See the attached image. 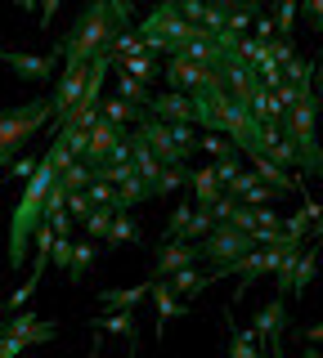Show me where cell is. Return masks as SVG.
<instances>
[{
  "label": "cell",
  "mask_w": 323,
  "mask_h": 358,
  "mask_svg": "<svg viewBox=\"0 0 323 358\" xmlns=\"http://www.w3.org/2000/svg\"><path fill=\"white\" fill-rule=\"evenodd\" d=\"M139 300H153V282L126 287V291H104V296H99V305H104V309H135Z\"/></svg>",
  "instance_id": "obj_18"
},
{
  "label": "cell",
  "mask_w": 323,
  "mask_h": 358,
  "mask_svg": "<svg viewBox=\"0 0 323 358\" xmlns=\"http://www.w3.org/2000/svg\"><path fill=\"white\" fill-rule=\"evenodd\" d=\"M180 18L193 22V27H202V22H207V5H198V0H184V5H180Z\"/></svg>",
  "instance_id": "obj_44"
},
{
  "label": "cell",
  "mask_w": 323,
  "mask_h": 358,
  "mask_svg": "<svg viewBox=\"0 0 323 358\" xmlns=\"http://www.w3.org/2000/svg\"><path fill=\"white\" fill-rule=\"evenodd\" d=\"M198 246H202V260H207V264H216V268L238 264V260H247L252 251H261V246L252 242V233L233 229V224H220V229L211 233L207 242H198Z\"/></svg>",
  "instance_id": "obj_6"
},
{
  "label": "cell",
  "mask_w": 323,
  "mask_h": 358,
  "mask_svg": "<svg viewBox=\"0 0 323 358\" xmlns=\"http://www.w3.org/2000/svg\"><path fill=\"white\" fill-rule=\"evenodd\" d=\"M144 117H149V112H144V108H135V103H126V99H104V121H113V126L117 130H126L130 126V121H135V126H139V121Z\"/></svg>",
  "instance_id": "obj_20"
},
{
  "label": "cell",
  "mask_w": 323,
  "mask_h": 358,
  "mask_svg": "<svg viewBox=\"0 0 323 358\" xmlns=\"http://www.w3.org/2000/svg\"><path fill=\"white\" fill-rule=\"evenodd\" d=\"M220 278V268H211V273H198V268H184V273L171 278V291L175 296H198V291H207L211 282Z\"/></svg>",
  "instance_id": "obj_22"
},
{
  "label": "cell",
  "mask_w": 323,
  "mask_h": 358,
  "mask_svg": "<svg viewBox=\"0 0 323 358\" xmlns=\"http://www.w3.org/2000/svg\"><path fill=\"white\" fill-rule=\"evenodd\" d=\"M270 59H274L278 67H287V63H296V59H301V54L292 50V41H283V36H278V41L270 45Z\"/></svg>",
  "instance_id": "obj_41"
},
{
  "label": "cell",
  "mask_w": 323,
  "mask_h": 358,
  "mask_svg": "<svg viewBox=\"0 0 323 358\" xmlns=\"http://www.w3.org/2000/svg\"><path fill=\"white\" fill-rule=\"evenodd\" d=\"M198 148H207L211 157H216V162H225V157L242 152V148H238V143H233V139H225V134H202V143H198Z\"/></svg>",
  "instance_id": "obj_33"
},
{
  "label": "cell",
  "mask_w": 323,
  "mask_h": 358,
  "mask_svg": "<svg viewBox=\"0 0 323 358\" xmlns=\"http://www.w3.org/2000/svg\"><path fill=\"white\" fill-rule=\"evenodd\" d=\"M68 215H72V220H81V224L90 220V215H95V201H90V193H68Z\"/></svg>",
  "instance_id": "obj_38"
},
{
  "label": "cell",
  "mask_w": 323,
  "mask_h": 358,
  "mask_svg": "<svg viewBox=\"0 0 323 358\" xmlns=\"http://www.w3.org/2000/svg\"><path fill=\"white\" fill-rule=\"evenodd\" d=\"M305 358H323V350H315V345H305Z\"/></svg>",
  "instance_id": "obj_50"
},
{
  "label": "cell",
  "mask_w": 323,
  "mask_h": 358,
  "mask_svg": "<svg viewBox=\"0 0 323 358\" xmlns=\"http://www.w3.org/2000/svg\"><path fill=\"white\" fill-rule=\"evenodd\" d=\"M171 134H175V143H180V148L193 152V126H171Z\"/></svg>",
  "instance_id": "obj_46"
},
{
  "label": "cell",
  "mask_w": 323,
  "mask_h": 358,
  "mask_svg": "<svg viewBox=\"0 0 323 358\" xmlns=\"http://www.w3.org/2000/svg\"><path fill=\"white\" fill-rule=\"evenodd\" d=\"M238 206H242V201H238V197H233V193H225V197H220V201H216V206H211V215H216L220 224H229L233 215H238Z\"/></svg>",
  "instance_id": "obj_40"
},
{
  "label": "cell",
  "mask_w": 323,
  "mask_h": 358,
  "mask_svg": "<svg viewBox=\"0 0 323 358\" xmlns=\"http://www.w3.org/2000/svg\"><path fill=\"white\" fill-rule=\"evenodd\" d=\"M310 238H315V246H323V224H319V229H315V233H310Z\"/></svg>",
  "instance_id": "obj_51"
},
{
  "label": "cell",
  "mask_w": 323,
  "mask_h": 358,
  "mask_svg": "<svg viewBox=\"0 0 323 358\" xmlns=\"http://www.w3.org/2000/svg\"><path fill=\"white\" fill-rule=\"evenodd\" d=\"M59 179H63V171L50 162V157H41V171L23 184L18 206H14V215H9V268H18L27 260L32 238L46 229V201H50V193H54Z\"/></svg>",
  "instance_id": "obj_2"
},
{
  "label": "cell",
  "mask_w": 323,
  "mask_h": 358,
  "mask_svg": "<svg viewBox=\"0 0 323 358\" xmlns=\"http://www.w3.org/2000/svg\"><path fill=\"white\" fill-rule=\"evenodd\" d=\"M315 67H319V72H315V81H319V94H323V54L315 59Z\"/></svg>",
  "instance_id": "obj_49"
},
{
  "label": "cell",
  "mask_w": 323,
  "mask_h": 358,
  "mask_svg": "<svg viewBox=\"0 0 323 358\" xmlns=\"http://www.w3.org/2000/svg\"><path fill=\"white\" fill-rule=\"evenodd\" d=\"M184 184H193V171H188V166H171V171L162 175V184L153 188V197H171L175 188H184Z\"/></svg>",
  "instance_id": "obj_29"
},
{
  "label": "cell",
  "mask_w": 323,
  "mask_h": 358,
  "mask_svg": "<svg viewBox=\"0 0 323 358\" xmlns=\"http://www.w3.org/2000/svg\"><path fill=\"white\" fill-rule=\"evenodd\" d=\"M256 184H261V175H256V171H242V175H238V179L229 184V193H233V197H247Z\"/></svg>",
  "instance_id": "obj_42"
},
{
  "label": "cell",
  "mask_w": 323,
  "mask_h": 358,
  "mask_svg": "<svg viewBox=\"0 0 323 358\" xmlns=\"http://www.w3.org/2000/svg\"><path fill=\"white\" fill-rule=\"evenodd\" d=\"M202 264V246L198 242H162L158 246V260H153V282H171L175 273Z\"/></svg>",
  "instance_id": "obj_7"
},
{
  "label": "cell",
  "mask_w": 323,
  "mask_h": 358,
  "mask_svg": "<svg viewBox=\"0 0 323 358\" xmlns=\"http://www.w3.org/2000/svg\"><path fill=\"white\" fill-rule=\"evenodd\" d=\"M238 59H242V63H252V67H261L265 59H270V45L256 41V36H242V41H238Z\"/></svg>",
  "instance_id": "obj_30"
},
{
  "label": "cell",
  "mask_w": 323,
  "mask_h": 358,
  "mask_svg": "<svg viewBox=\"0 0 323 358\" xmlns=\"http://www.w3.org/2000/svg\"><path fill=\"white\" fill-rule=\"evenodd\" d=\"M72 251H76V242H72V238H54V246H50L54 268H72Z\"/></svg>",
  "instance_id": "obj_37"
},
{
  "label": "cell",
  "mask_w": 323,
  "mask_h": 358,
  "mask_svg": "<svg viewBox=\"0 0 323 358\" xmlns=\"http://www.w3.org/2000/svg\"><path fill=\"white\" fill-rule=\"evenodd\" d=\"M54 9H59V0H46V9H41V27H46V22L54 18Z\"/></svg>",
  "instance_id": "obj_48"
},
{
  "label": "cell",
  "mask_w": 323,
  "mask_h": 358,
  "mask_svg": "<svg viewBox=\"0 0 323 358\" xmlns=\"http://www.w3.org/2000/svg\"><path fill=\"white\" fill-rule=\"evenodd\" d=\"M315 273H319V246L310 242V246H305V255H301V264H296V282H292V296H305V287L315 282Z\"/></svg>",
  "instance_id": "obj_24"
},
{
  "label": "cell",
  "mask_w": 323,
  "mask_h": 358,
  "mask_svg": "<svg viewBox=\"0 0 323 358\" xmlns=\"http://www.w3.org/2000/svg\"><path fill=\"white\" fill-rule=\"evenodd\" d=\"M117 72H126V76H135V81L149 85L153 76H158V54H139V59H126V63H117Z\"/></svg>",
  "instance_id": "obj_27"
},
{
  "label": "cell",
  "mask_w": 323,
  "mask_h": 358,
  "mask_svg": "<svg viewBox=\"0 0 323 358\" xmlns=\"http://www.w3.org/2000/svg\"><path fill=\"white\" fill-rule=\"evenodd\" d=\"M193 215H198V210H193V201H180V206L171 210V224H166L162 242H180V238H184V229L193 224Z\"/></svg>",
  "instance_id": "obj_26"
},
{
  "label": "cell",
  "mask_w": 323,
  "mask_h": 358,
  "mask_svg": "<svg viewBox=\"0 0 323 358\" xmlns=\"http://www.w3.org/2000/svg\"><path fill=\"white\" fill-rule=\"evenodd\" d=\"M188 193H193V201H198V210H211L220 197L229 193L225 184H220V175H216V166H198L193 171V184H188Z\"/></svg>",
  "instance_id": "obj_14"
},
{
  "label": "cell",
  "mask_w": 323,
  "mask_h": 358,
  "mask_svg": "<svg viewBox=\"0 0 323 358\" xmlns=\"http://www.w3.org/2000/svg\"><path fill=\"white\" fill-rule=\"evenodd\" d=\"M198 31H202V27H193V22L180 18V5H162V9H153V14L139 22V36L149 41V50L166 54V59H175Z\"/></svg>",
  "instance_id": "obj_5"
},
{
  "label": "cell",
  "mask_w": 323,
  "mask_h": 358,
  "mask_svg": "<svg viewBox=\"0 0 323 358\" xmlns=\"http://www.w3.org/2000/svg\"><path fill=\"white\" fill-rule=\"evenodd\" d=\"M296 264H301V246H287L283 251V264H278V273H274V282H278V296H292V282H296Z\"/></svg>",
  "instance_id": "obj_23"
},
{
  "label": "cell",
  "mask_w": 323,
  "mask_h": 358,
  "mask_svg": "<svg viewBox=\"0 0 323 358\" xmlns=\"http://www.w3.org/2000/svg\"><path fill=\"white\" fill-rule=\"evenodd\" d=\"M130 358H135V350H130Z\"/></svg>",
  "instance_id": "obj_53"
},
{
  "label": "cell",
  "mask_w": 323,
  "mask_h": 358,
  "mask_svg": "<svg viewBox=\"0 0 323 358\" xmlns=\"http://www.w3.org/2000/svg\"><path fill=\"white\" fill-rule=\"evenodd\" d=\"M121 242H139V224L130 215H117L113 220V233H108V246H121Z\"/></svg>",
  "instance_id": "obj_31"
},
{
  "label": "cell",
  "mask_w": 323,
  "mask_h": 358,
  "mask_svg": "<svg viewBox=\"0 0 323 358\" xmlns=\"http://www.w3.org/2000/svg\"><path fill=\"white\" fill-rule=\"evenodd\" d=\"M274 197H278V188H270V184H256L252 193L242 197V206H256V210H261V206H270Z\"/></svg>",
  "instance_id": "obj_39"
},
{
  "label": "cell",
  "mask_w": 323,
  "mask_h": 358,
  "mask_svg": "<svg viewBox=\"0 0 323 358\" xmlns=\"http://www.w3.org/2000/svg\"><path fill=\"white\" fill-rule=\"evenodd\" d=\"M121 139H126V130H117L113 121H99V126L90 130V157H85V162H90V166H104L108 152H113Z\"/></svg>",
  "instance_id": "obj_16"
},
{
  "label": "cell",
  "mask_w": 323,
  "mask_h": 358,
  "mask_svg": "<svg viewBox=\"0 0 323 358\" xmlns=\"http://www.w3.org/2000/svg\"><path fill=\"white\" fill-rule=\"evenodd\" d=\"M0 59H5V67L18 76V81H50L54 67H59V59H63V50H54V54H23V50H5Z\"/></svg>",
  "instance_id": "obj_10"
},
{
  "label": "cell",
  "mask_w": 323,
  "mask_h": 358,
  "mask_svg": "<svg viewBox=\"0 0 323 358\" xmlns=\"http://www.w3.org/2000/svg\"><path fill=\"white\" fill-rule=\"evenodd\" d=\"M274 22H278V36L292 41V27H296V0H283V5H278V14H274Z\"/></svg>",
  "instance_id": "obj_36"
},
{
  "label": "cell",
  "mask_w": 323,
  "mask_h": 358,
  "mask_svg": "<svg viewBox=\"0 0 323 358\" xmlns=\"http://www.w3.org/2000/svg\"><path fill=\"white\" fill-rule=\"evenodd\" d=\"M211 166H216V175H220V184H233V179H238L242 171H247V166H242V152H233V157H225V162H211Z\"/></svg>",
  "instance_id": "obj_35"
},
{
  "label": "cell",
  "mask_w": 323,
  "mask_h": 358,
  "mask_svg": "<svg viewBox=\"0 0 323 358\" xmlns=\"http://www.w3.org/2000/svg\"><path fill=\"white\" fill-rule=\"evenodd\" d=\"M270 358H283V345H274V350H270Z\"/></svg>",
  "instance_id": "obj_52"
},
{
  "label": "cell",
  "mask_w": 323,
  "mask_h": 358,
  "mask_svg": "<svg viewBox=\"0 0 323 358\" xmlns=\"http://www.w3.org/2000/svg\"><path fill=\"white\" fill-rule=\"evenodd\" d=\"M90 322H95V331H121L126 341H135V309H108Z\"/></svg>",
  "instance_id": "obj_21"
},
{
  "label": "cell",
  "mask_w": 323,
  "mask_h": 358,
  "mask_svg": "<svg viewBox=\"0 0 323 358\" xmlns=\"http://www.w3.org/2000/svg\"><path fill=\"white\" fill-rule=\"evenodd\" d=\"M323 341V322H310V327H301V345H319Z\"/></svg>",
  "instance_id": "obj_47"
},
{
  "label": "cell",
  "mask_w": 323,
  "mask_h": 358,
  "mask_svg": "<svg viewBox=\"0 0 323 358\" xmlns=\"http://www.w3.org/2000/svg\"><path fill=\"white\" fill-rule=\"evenodd\" d=\"M301 103L287 112L283 134L292 139V148L301 152V171L305 175H323V143H319V103H315V81L301 85Z\"/></svg>",
  "instance_id": "obj_3"
},
{
  "label": "cell",
  "mask_w": 323,
  "mask_h": 358,
  "mask_svg": "<svg viewBox=\"0 0 323 358\" xmlns=\"http://www.w3.org/2000/svg\"><path fill=\"white\" fill-rule=\"evenodd\" d=\"M113 220H117V210H95L90 220H85V238H104L108 242V233H113Z\"/></svg>",
  "instance_id": "obj_32"
},
{
  "label": "cell",
  "mask_w": 323,
  "mask_h": 358,
  "mask_svg": "<svg viewBox=\"0 0 323 358\" xmlns=\"http://www.w3.org/2000/svg\"><path fill=\"white\" fill-rule=\"evenodd\" d=\"M139 134L153 143V152L162 157V166H166V171H171V166H188V148H180V143H175L171 126H166V121H158L153 112L139 121Z\"/></svg>",
  "instance_id": "obj_9"
},
{
  "label": "cell",
  "mask_w": 323,
  "mask_h": 358,
  "mask_svg": "<svg viewBox=\"0 0 323 358\" xmlns=\"http://www.w3.org/2000/svg\"><path fill=\"white\" fill-rule=\"evenodd\" d=\"M90 72H95V63L90 67H63L59 72V85H54V117L59 121H68L76 103H81V94H85V85H90Z\"/></svg>",
  "instance_id": "obj_8"
},
{
  "label": "cell",
  "mask_w": 323,
  "mask_h": 358,
  "mask_svg": "<svg viewBox=\"0 0 323 358\" xmlns=\"http://www.w3.org/2000/svg\"><path fill=\"white\" fill-rule=\"evenodd\" d=\"M153 309H158V336H162L166 322L184 313V300L171 291V282H153Z\"/></svg>",
  "instance_id": "obj_17"
},
{
  "label": "cell",
  "mask_w": 323,
  "mask_h": 358,
  "mask_svg": "<svg viewBox=\"0 0 323 358\" xmlns=\"http://www.w3.org/2000/svg\"><path fill=\"white\" fill-rule=\"evenodd\" d=\"M305 18L319 27V36H323V0H305Z\"/></svg>",
  "instance_id": "obj_45"
},
{
  "label": "cell",
  "mask_w": 323,
  "mask_h": 358,
  "mask_svg": "<svg viewBox=\"0 0 323 358\" xmlns=\"http://www.w3.org/2000/svg\"><path fill=\"white\" fill-rule=\"evenodd\" d=\"M252 157V171L261 175V184L278 188V193H301V179H292V171H283L278 162H270L265 152H247Z\"/></svg>",
  "instance_id": "obj_15"
},
{
  "label": "cell",
  "mask_w": 323,
  "mask_h": 358,
  "mask_svg": "<svg viewBox=\"0 0 323 358\" xmlns=\"http://www.w3.org/2000/svg\"><path fill=\"white\" fill-rule=\"evenodd\" d=\"M54 139H63V143H68L76 162H85V157H90V134H85V130H59Z\"/></svg>",
  "instance_id": "obj_34"
},
{
  "label": "cell",
  "mask_w": 323,
  "mask_h": 358,
  "mask_svg": "<svg viewBox=\"0 0 323 358\" xmlns=\"http://www.w3.org/2000/svg\"><path fill=\"white\" fill-rule=\"evenodd\" d=\"M130 148H135V171H139V179L149 184V197H153V188L162 184V175H166V166H162V157L153 152V143L144 139V134L135 130L130 134Z\"/></svg>",
  "instance_id": "obj_13"
},
{
  "label": "cell",
  "mask_w": 323,
  "mask_h": 358,
  "mask_svg": "<svg viewBox=\"0 0 323 358\" xmlns=\"http://www.w3.org/2000/svg\"><path fill=\"white\" fill-rule=\"evenodd\" d=\"M130 27V5H113V0H90L76 14L72 31L63 36V63L68 67H90L99 54L113 50V41Z\"/></svg>",
  "instance_id": "obj_1"
},
{
  "label": "cell",
  "mask_w": 323,
  "mask_h": 358,
  "mask_svg": "<svg viewBox=\"0 0 323 358\" xmlns=\"http://www.w3.org/2000/svg\"><path fill=\"white\" fill-rule=\"evenodd\" d=\"M46 117H54V99H32V103L9 108L5 117H0V162H5V171L14 166V152L46 126Z\"/></svg>",
  "instance_id": "obj_4"
},
{
  "label": "cell",
  "mask_w": 323,
  "mask_h": 358,
  "mask_svg": "<svg viewBox=\"0 0 323 358\" xmlns=\"http://www.w3.org/2000/svg\"><path fill=\"white\" fill-rule=\"evenodd\" d=\"M36 171H41V162H32V157H18V162L9 166V179H23V184H27Z\"/></svg>",
  "instance_id": "obj_43"
},
{
  "label": "cell",
  "mask_w": 323,
  "mask_h": 358,
  "mask_svg": "<svg viewBox=\"0 0 323 358\" xmlns=\"http://www.w3.org/2000/svg\"><path fill=\"white\" fill-rule=\"evenodd\" d=\"M117 99H126V103H135V108H144V112H153V90L144 85V81H135V76H126V72H117Z\"/></svg>",
  "instance_id": "obj_19"
},
{
  "label": "cell",
  "mask_w": 323,
  "mask_h": 358,
  "mask_svg": "<svg viewBox=\"0 0 323 358\" xmlns=\"http://www.w3.org/2000/svg\"><path fill=\"white\" fill-rule=\"evenodd\" d=\"M229 358H261V336H256V331H247V327H233Z\"/></svg>",
  "instance_id": "obj_25"
},
{
  "label": "cell",
  "mask_w": 323,
  "mask_h": 358,
  "mask_svg": "<svg viewBox=\"0 0 323 358\" xmlns=\"http://www.w3.org/2000/svg\"><path fill=\"white\" fill-rule=\"evenodd\" d=\"M283 313H287V300H283V296H274L270 305L256 309L252 331L261 336V350H274V345H278V331H283Z\"/></svg>",
  "instance_id": "obj_12"
},
{
  "label": "cell",
  "mask_w": 323,
  "mask_h": 358,
  "mask_svg": "<svg viewBox=\"0 0 323 358\" xmlns=\"http://www.w3.org/2000/svg\"><path fill=\"white\" fill-rule=\"evenodd\" d=\"M90 264H95V242H90V238H81V242H76V251H72V268H68V278H72V282H81V278L90 273Z\"/></svg>",
  "instance_id": "obj_28"
},
{
  "label": "cell",
  "mask_w": 323,
  "mask_h": 358,
  "mask_svg": "<svg viewBox=\"0 0 323 358\" xmlns=\"http://www.w3.org/2000/svg\"><path fill=\"white\" fill-rule=\"evenodd\" d=\"M153 117L166 121V126H198V108L188 94H175V90H162L153 99Z\"/></svg>",
  "instance_id": "obj_11"
}]
</instances>
